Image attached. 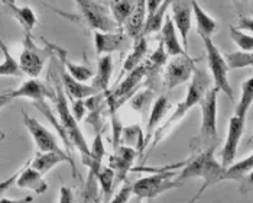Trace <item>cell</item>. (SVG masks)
Returning a JSON list of instances; mask_svg holds the SVG:
<instances>
[{
  "mask_svg": "<svg viewBox=\"0 0 253 203\" xmlns=\"http://www.w3.org/2000/svg\"><path fill=\"white\" fill-rule=\"evenodd\" d=\"M190 80L191 81H190L185 99L182 102H179L176 104V109L174 110V113L164 122L162 125H159L156 128V131L154 132L152 147L156 145V144H159L164 138H167V135H169V132L175 128L176 123L181 121L194 107L195 104L200 103L203 95L206 93V90L210 89V77L206 73V70H203V68L194 67V71H193V76H191Z\"/></svg>",
  "mask_w": 253,
  "mask_h": 203,
  "instance_id": "cell-1",
  "label": "cell"
},
{
  "mask_svg": "<svg viewBox=\"0 0 253 203\" xmlns=\"http://www.w3.org/2000/svg\"><path fill=\"white\" fill-rule=\"evenodd\" d=\"M52 79L55 81V92L52 93V102L54 104L57 106V113H58V121L65 137L68 142L71 144V147L77 148L81 154V160L83 164H85V161L88 160V155H90V147L85 141L80 126H78V122L74 119L73 113H71V109L68 106V98L65 96L64 93V89L61 86V81L55 76V73H52Z\"/></svg>",
  "mask_w": 253,
  "mask_h": 203,
  "instance_id": "cell-2",
  "label": "cell"
},
{
  "mask_svg": "<svg viewBox=\"0 0 253 203\" xmlns=\"http://www.w3.org/2000/svg\"><path fill=\"white\" fill-rule=\"evenodd\" d=\"M9 96L12 98V101H13V99H19V98H25V99H29V101L34 102L35 107H37L39 112L48 119V122L55 128V131L59 134V137H61V140L64 142V145L67 147V152L70 154V150H71L73 147H71V144L67 140V137H65V134H64L61 125H59L58 118L55 116V113L52 112L49 103L46 101L48 98L52 96V93L49 92V89H48L42 81H39L38 79H29V80L23 81L16 90H13V92L9 93ZM70 155H71V154H70Z\"/></svg>",
  "mask_w": 253,
  "mask_h": 203,
  "instance_id": "cell-3",
  "label": "cell"
},
{
  "mask_svg": "<svg viewBox=\"0 0 253 203\" xmlns=\"http://www.w3.org/2000/svg\"><path fill=\"white\" fill-rule=\"evenodd\" d=\"M214 151L215 147H209L197 152L194 157L187 161L185 167L179 173H176V182L182 183L190 179H203L206 187L217 183L218 176L223 171V167L215 160Z\"/></svg>",
  "mask_w": 253,
  "mask_h": 203,
  "instance_id": "cell-4",
  "label": "cell"
},
{
  "mask_svg": "<svg viewBox=\"0 0 253 203\" xmlns=\"http://www.w3.org/2000/svg\"><path fill=\"white\" fill-rule=\"evenodd\" d=\"M218 90L215 87L207 89L200 101L201 107V126L198 145L204 150L217 145V98Z\"/></svg>",
  "mask_w": 253,
  "mask_h": 203,
  "instance_id": "cell-5",
  "label": "cell"
},
{
  "mask_svg": "<svg viewBox=\"0 0 253 203\" xmlns=\"http://www.w3.org/2000/svg\"><path fill=\"white\" fill-rule=\"evenodd\" d=\"M45 47L41 48L35 44V41L32 38V32H25V38H23V50L20 52L19 68L20 71L26 76H29L31 79H37L39 74L43 70V65L48 60V57H52V51L49 47V42L43 40Z\"/></svg>",
  "mask_w": 253,
  "mask_h": 203,
  "instance_id": "cell-6",
  "label": "cell"
},
{
  "mask_svg": "<svg viewBox=\"0 0 253 203\" xmlns=\"http://www.w3.org/2000/svg\"><path fill=\"white\" fill-rule=\"evenodd\" d=\"M175 171H161L152 176L139 179L132 184V193L139 199H152L174 187H179L181 183L175 180Z\"/></svg>",
  "mask_w": 253,
  "mask_h": 203,
  "instance_id": "cell-7",
  "label": "cell"
},
{
  "mask_svg": "<svg viewBox=\"0 0 253 203\" xmlns=\"http://www.w3.org/2000/svg\"><path fill=\"white\" fill-rule=\"evenodd\" d=\"M81 16L90 28L100 32H113L119 26L112 18L106 4L98 0H76Z\"/></svg>",
  "mask_w": 253,
  "mask_h": 203,
  "instance_id": "cell-8",
  "label": "cell"
},
{
  "mask_svg": "<svg viewBox=\"0 0 253 203\" xmlns=\"http://www.w3.org/2000/svg\"><path fill=\"white\" fill-rule=\"evenodd\" d=\"M204 47H206V52H207V62H209V68L211 71L213 80H214V87L221 92L226 93L227 98L230 101H233V89L230 86L229 81V68L227 64L224 61L223 54L218 51V48L214 45V42L211 38H204Z\"/></svg>",
  "mask_w": 253,
  "mask_h": 203,
  "instance_id": "cell-9",
  "label": "cell"
},
{
  "mask_svg": "<svg viewBox=\"0 0 253 203\" xmlns=\"http://www.w3.org/2000/svg\"><path fill=\"white\" fill-rule=\"evenodd\" d=\"M148 73H149V64L142 61L137 67H135L132 71L127 73L125 80L122 81L119 86H116L115 90H112V92L107 90L104 93V96L113 102L117 107H120L123 103H126L139 90L140 83Z\"/></svg>",
  "mask_w": 253,
  "mask_h": 203,
  "instance_id": "cell-10",
  "label": "cell"
},
{
  "mask_svg": "<svg viewBox=\"0 0 253 203\" xmlns=\"http://www.w3.org/2000/svg\"><path fill=\"white\" fill-rule=\"evenodd\" d=\"M22 115H23V123H25L26 129L29 131L32 140L35 142L38 152H46V151L62 152L58 141H57V137L46 126H43L37 118L28 115L26 112H22Z\"/></svg>",
  "mask_w": 253,
  "mask_h": 203,
  "instance_id": "cell-11",
  "label": "cell"
},
{
  "mask_svg": "<svg viewBox=\"0 0 253 203\" xmlns=\"http://www.w3.org/2000/svg\"><path fill=\"white\" fill-rule=\"evenodd\" d=\"M195 62L197 60L191 58L190 55H181V57H174L167 67L165 71V84L168 90H172L178 86L187 83L191 79L193 71H194Z\"/></svg>",
  "mask_w": 253,
  "mask_h": 203,
  "instance_id": "cell-12",
  "label": "cell"
},
{
  "mask_svg": "<svg viewBox=\"0 0 253 203\" xmlns=\"http://www.w3.org/2000/svg\"><path fill=\"white\" fill-rule=\"evenodd\" d=\"M245 122H246V118H240L236 115H233L229 121L226 142H224L223 150H221V162L220 164L223 168L230 165L236 158L239 144H240V140L245 134Z\"/></svg>",
  "mask_w": 253,
  "mask_h": 203,
  "instance_id": "cell-13",
  "label": "cell"
},
{
  "mask_svg": "<svg viewBox=\"0 0 253 203\" xmlns=\"http://www.w3.org/2000/svg\"><path fill=\"white\" fill-rule=\"evenodd\" d=\"M136 155L137 151L132 147L117 145L115 148V152L109 160V167L115 171V186H119L126 180Z\"/></svg>",
  "mask_w": 253,
  "mask_h": 203,
  "instance_id": "cell-14",
  "label": "cell"
},
{
  "mask_svg": "<svg viewBox=\"0 0 253 203\" xmlns=\"http://www.w3.org/2000/svg\"><path fill=\"white\" fill-rule=\"evenodd\" d=\"M171 7H172V22L176 28L184 47L188 45V34L191 29L193 23V9L191 3L187 0H171Z\"/></svg>",
  "mask_w": 253,
  "mask_h": 203,
  "instance_id": "cell-15",
  "label": "cell"
},
{
  "mask_svg": "<svg viewBox=\"0 0 253 203\" xmlns=\"http://www.w3.org/2000/svg\"><path fill=\"white\" fill-rule=\"evenodd\" d=\"M129 37L125 34L123 28H119L113 32H100L94 31V48L98 57L104 54H112L123 48L127 44Z\"/></svg>",
  "mask_w": 253,
  "mask_h": 203,
  "instance_id": "cell-16",
  "label": "cell"
},
{
  "mask_svg": "<svg viewBox=\"0 0 253 203\" xmlns=\"http://www.w3.org/2000/svg\"><path fill=\"white\" fill-rule=\"evenodd\" d=\"M61 162H70L74 171V177H77V168L74 165V160L73 157L62 151V152H57V151H46V152H38L35 155V158L32 161H29V165L32 168H35L37 171H39L42 176H45L48 171H51L55 165H58Z\"/></svg>",
  "mask_w": 253,
  "mask_h": 203,
  "instance_id": "cell-17",
  "label": "cell"
},
{
  "mask_svg": "<svg viewBox=\"0 0 253 203\" xmlns=\"http://www.w3.org/2000/svg\"><path fill=\"white\" fill-rule=\"evenodd\" d=\"M49 47H51V51H52V57H57L59 60V65L71 76L74 77L76 80L81 81V83H85V81L91 80L93 76H94V71L85 65H81V64H76V62H71L68 60V52L67 50H64L62 47L55 45V44H51L49 42Z\"/></svg>",
  "mask_w": 253,
  "mask_h": 203,
  "instance_id": "cell-18",
  "label": "cell"
},
{
  "mask_svg": "<svg viewBox=\"0 0 253 203\" xmlns=\"http://www.w3.org/2000/svg\"><path fill=\"white\" fill-rule=\"evenodd\" d=\"M161 45L164 47L165 52L168 57H181V55H188L184 47L178 40L174 22L169 16L165 18V23H162L161 28Z\"/></svg>",
  "mask_w": 253,
  "mask_h": 203,
  "instance_id": "cell-19",
  "label": "cell"
},
{
  "mask_svg": "<svg viewBox=\"0 0 253 203\" xmlns=\"http://www.w3.org/2000/svg\"><path fill=\"white\" fill-rule=\"evenodd\" d=\"M61 86L64 89V93L67 98H70L71 101H77V99H87L93 95L98 93L97 90L87 83H81L76 80L74 77H71L62 67H61Z\"/></svg>",
  "mask_w": 253,
  "mask_h": 203,
  "instance_id": "cell-20",
  "label": "cell"
},
{
  "mask_svg": "<svg viewBox=\"0 0 253 203\" xmlns=\"http://www.w3.org/2000/svg\"><path fill=\"white\" fill-rule=\"evenodd\" d=\"M15 184L19 189H29L37 195H43L48 190V183L45 182L43 176L35 168H32L29 164L18 173Z\"/></svg>",
  "mask_w": 253,
  "mask_h": 203,
  "instance_id": "cell-21",
  "label": "cell"
},
{
  "mask_svg": "<svg viewBox=\"0 0 253 203\" xmlns=\"http://www.w3.org/2000/svg\"><path fill=\"white\" fill-rule=\"evenodd\" d=\"M104 154H106V150H104V144L101 140V132L96 134V138L93 141V145L90 148V155H88V160L85 161V167L88 168L90 171V177H88V187L91 189L93 186H96L97 183V176L98 171L101 170V162L104 158Z\"/></svg>",
  "mask_w": 253,
  "mask_h": 203,
  "instance_id": "cell-22",
  "label": "cell"
},
{
  "mask_svg": "<svg viewBox=\"0 0 253 203\" xmlns=\"http://www.w3.org/2000/svg\"><path fill=\"white\" fill-rule=\"evenodd\" d=\"M253 168V155L249 154L246 158L237 162H232L226 168H223L221 174L218 176L217 182H226V180H234V182L245 183L246 179H251Z\"/></svg>",
  "mask_w": 253,
  "mask_h": 203,
  "instance_id": "cell-23",
  "label": "cell"
},
{
  "mask_svg": "<svg viewBox=\"0 0 253 203\" xmlns=\"http://www.w3.org/2000/svg\"><path fill=\"white\" fill-rule=\"evenodd\" d=\"M171 109V103L168 96L162 95L159 96L152 106V110H151V115H149V121H148V126H146V135H145V148L151 144L152 140V135L156 131V128L161 125V122L164 121V118L168 115Z\"/></svg>",
  "mask_w": 253,
  "mask_h": 203,
  "instance_id": "cell-24",
  "label": "cell"
},
{
  "mask_svg": "<svg viewBox=\"0 0 253 203\" xmlns=\"http://www.w3.org/2000/svg\"><path fill=\"white\" fill-rule=\"evenodd\" d=\"M145 19H146V0H136L130 16L122 26L125 34L132 40L139 38L145 25Z\"/></svg>",
  "mask_w": 253,
  "mask_h": 203,
  "instance_id": "cell-25",
  "label": "cell"
},
{
  "mask_svg": "<svg viewBox=\"0 0 253 203\" xmlns=\"http://www.w3.org/2000/svg\"><path fill=\"white\" fill-rule=\"evenodd\" d=\"M112 74H113V58H112V54L100 55L97 61V71H96V74L91 79L93 80L91 86L97 90L98 93L107 92Z\"/></svg>",
  "mask_w": 253,
  "mask_h": 203,
  "instance_id": "cell-26",
  "label": "cell"
},
{
  "mask_svg": "<svg viewBox=\"0 0 253 203\" xmlns=\"http://www.w3.org/2000/svg\"><path fill=\"white\" fill-rule=\"evenodd\" d=\"M191 9H193V15L197 23V32L201 37V40L211 38L217 31V22L204 12V9L198 4L197 0L191 1Z\"/></svg>",
  "mask_w": 253,
  "mask_h": 203,
  "instance_id": "cell-27",
  "label": "cell"
},
{
  "mask_svg": "<svg viewBox=\"0 0 253 203\" xmlns=\"http://www.w3.org/2000/svg\"><path fill=\"white\" fill-rule=\"evenodd\" d=\"M3 6L7 9V12L18 20L20 23V26L23 28V32H32V29L37 26L38 19H37V15L35 12L28 7V6H16V3H7V1H3Z\"/></svg>",
  "mask_w": 253,
  "mask_h": 203,
  "instance_id": "cell-28",
  "label": "cell"
},
{
  "mask_svg": "<svg viewBox=\"0 0 253 203\" xmlns=\"http://www.w3.org/2000/svg\"><path fill=\"white\" fill-rule=\"evenodd\" d=\"M169 6H171V0H164V1L161 3V6L156 9L154 13H151V15L146 16L140 37H146V35L156 34V32L161 31L162 23H164V18L167 16V12H168Z\"/></svg>",
  "mask_w": 253,
  "mask_h": 203,
  "instance_id": "cell-29",
  "label": "cell"
},
{
  "mask_svg": "<svg viewBox=\"0 0 253 203\" xmlns=\"http://www.w3.org/2000/svg\"><path fill=\"white\" fill-rule=\"evenodd\" d=\"M119 145H126L135 148L137 152H142L145 150V137L142 134V129L139 125L123 126L120 132V142Z\"/></svg>",
  "mask_w": 253,
  "mask_h": 203,
  "instance_id": "cell-30",
  "label": "cell"
},
{
  "mask_svg": "<svg viewBox=\"0 0 253 203\" xmlns=\"http://www.w3.org/2000/svg\"><path fill=\"white\" fill-rule=\"evenodd\" d=\"M148 52V42H146V37H139L135 40V45L132 52L126 57L125 64H123V74H127L129 71H132L135 67H137Z\"/></svg>",
  "mask_w": 253,
  "mask_h": 203,
  "instance_id": "cell-31",
  "label": "cell"
},
{
  "mask_svg": "<svg viewBox=\"0 0 253 203\" xmlns=\"http://www.w3.org/2000/svg\"><path fill=\"white\" fill-rule=\"evenodd\" d=\"M136 0H112L110 1V15L115 19L116 25L122 28L125 22L130 16Z\"/></svg>",
  "mask_w": 253,
  "mask_h": 203,
  "instance_id": "cell-32",
  "label": "cell"
},
{
  "mask_svg": "<svg viewBox=\"0 0 253 203\" xmlns=\"http://www.w3.org/2000/svg\"><path fill=\"white\" fill-rule=\"evenodd\" d=\"M0 51L3 54V61L0 62V76L6 77H20L23 73L20 71L18 61L13 58V55L9 52V48L6 44L0 40Z\"/></svg>",
  "mask_w": 253,
  "mask_h": 203,
  "instance_id": "cell-33",
  "label": "cell"
},
{
  "mask_svg": "<svg viewBox=\"0 0 253 203\" xmlns=\"http://www.w3.org/2000/svg\"><path fill=\"white\" fill-rule=\"evenodd\" d=\"M253 103V79H248V80L243 81L242 84V93H240V101L236 104L234 107V113L236 116H240V118H246L251 106Z\"/></svg>",
  "mask_w": 253,
  "mask_h": 203,
  "instance_id": "cell-34",
  "label": "cell"
},
{
  "mask_svg": "<svg viewBox=\"0 0 253 203\" xmlns=\"http://www.w3.org/2000/svg\"><path fill=\"white\" fill-rule=\"evenodd\" d=\"M223 57H224L229 70L252 67L253 64V54L248 52V51H236V52H230V54H224Z\"/></svg>",
  "mask_w": 253,
  "mask_h": 203,
  "instance_id": "cell-35",
  "label": "cell"
},
{
  "mask_svg": "<svg viewBox=\"0 0 253 203\" xmlns=\"http://www.w3.org/2000/svg\"><path fill=\"white\" fill-rule=\"evenodd\" d=\"M97 183L101 186L104 203H109L115 187V171L110 167H101V170L98 171Z\"/></svg>",
  "mask_w": 253,
  "mask_h": 203,
  "instance_id": "cell-36",
  "label": "cell"
},
{
  "mask_svg": "<svg viewBox=\"0 0 253 203\" xmlns=\"http://www.w3.org/2000/svg\"><path fill=\"white\" fill-rule=\"evenodd\" d=\"M230 35H232V40L236 42V45L240 48V51L252 52L253 51L252 34L245 32V31H240V29H237L236 26H230Z\"/></svg>",
  "mask_w": 253,
  "mask_h": 203,
  "instance_id": "cell-37",
  "label": "cell"
},
{
  "mask_svg": "<svg viewBox=\"0 0 253 203\" xmlns=\"http://www.w3.org/2000/svg\"><path fill=\"white\" fill-rule=\"evenodd\" d=\"M168 60V55H167V52H165V50H164V47L159 44V47L155 50V52L149 57V61H148V64H149V71L151 70H159L165 62Z\"/></svg>",
  "mask_w": 253,
  "mask_h": 203,
  "instance_id": "cell-38",
  "label": "cell"
},
{
  "mask_svg": "<svg viewBox=\"0 0 253 203\" xmlns=\"http://www.w3.org/2000/svg\"><path fill=\"white\" fill-rule=\"evenodd\" d=\"M132 196V184H125L119 189V192L109 201V203H127Z\"/></svg>",
  "mask_w": 253,
  "mask_h": 203,
  "instance_id": "cell-39",
  "label": "cell"
},
{
  "mask_svg": "<svg viewBox=\"0 0 253 203\" xmlns=\"http://www.w3.org/2000/svg\"><path fill=\"white\" fill-rule=\"evenodd\" d=\"M149 93H151L149 90H142V92L137 90L136 93L130 98V104H132V107L140 112V110L145 107V104L149 102Z\"/></svg>",
  "mask_w": 253,
  "mask_h": 203,
  "instance_id": "cell-40",
  "label": "cell"
},
{
  "mask_svg": "<svg viewBox=\"0 0 253 203\" xmlns=\"http://www.w3.org/2000/svg\"><path fill=\"white\" fill-rule=\"evenodd\" d=\"M87 106L84 103V99H77V101H73V106H71V113L74 116V119L80 122L85 115H87Z\"/></svg>",
  "mask_w": 253,
  "mask_h": 203,
  "instance_id": "cell-41",
  "label": "cell"
},
{
  "mask_svg": "<svg viewBox=\"0 0 253 203\" xmlns=\"http://www.w3.org/2000/svg\"><path fill=\"white\" fill-rule=\"evenodd\" d=\"M58 203H74V192L68 186H61L59 187Z\"/></svg>",
  "mask_w": 253,
  "mask_h": 203,
  "instance_id": "cell-42",
  "label": "cell"
},
{
  "mask_svg": "<svg viewBox=\"0 0 253 203\" xmlns=\"http://www.w3.org/2000/svg\"><path fill=\"white\" fill-rule=\"evenodd\" d=\"M19 173V171H18ZM18 173H15L13 176H10L9 179H6V180H3V182H0V195L1 193H4L7 189H10L13 184H15V182H16V177H18Z\"/></svg>",
  "mask_w": 253,
  "mask_h": 203,
  "instance_id": "cell-43",
  "label": "cell"
},
{
  "mask_svg": "<svg viewBox=\"0 0 253 203\" xmlns=\"http://www.w3.org/2000/svg\"><path fill=\"white\" fill-rule=\"evenodd\" d=\"M236 28H237V29H240V31H245V32L252 34V28H253L252 18H243V19L240 20V25H239V26H236Z\"/></svg>",
  "mask_w": 253,
  "mask_h": 203,
  "instance_id": "cell-44",
  "label": "cell"
},
{
  "mask_svg": "<svg viewBox=\"0 0 253 203\" xmlns=\"http://www.w3.org/2000/svg\"><path fill=\"white\" fill-rule=\"evenodd\" d=\"M164 0H146V16L154 13Z\"/></svg>",
  "mask_w": 253,
  "mask_h": 203,
  "instance_id": "cell-45",
  "label": "cell"
},
{
  "mask_svg": "<svg viewBox=\"0 0 253 203\" xmlns=\"http://www.w3.org/2000/svg\"><path fill=\"white\" fill-rule=\"evenodd\" d=\"M34 202V198L32 196H25V198H20V199H7V198H1L0 203H32Z\"/></svg>",
  "mask_w": 253,
  "mask_h": 203,
  "instance_id": "cell-46",
  "label": "cell"
},
{
  "mask_svg": "<svg viewBox=\"0 0 253 203\" xmlns=\"http://www.w3.org/2000/svg\"><path fill=\"white\" fill-rule=\"evenodd\" d=\"M12 101V98L9 96V93H3V95H0V109L1 107H4L6 104H9Z\"/></svg>",
  "mask_w": 253,
  "mask_h": 203,
  "instance_id": "cell-47",
  "label": "cell"
},
{
  "mask_svg": "<svg viewBox=\"0 0 253 203\" xmlns=\"http://www.w3.org/2000/svg\"><path fill=\"white\" fill-rule=\"evenodd\" d=\"M206 189H207V187H206V186H204V184H203V187H201V190H200V192H198V193H197V195H195L194 198H193V199H191V202H190V203H194L195 201H197V199H198V198H200V196H201V193H203V192H204V190H206Z\"/></svg>",
  "mask_w": 253,
  "mask_h": 203,
  "instance_id": "cell-48",
  "label": "cell"
},
{
  "mask_svg": "<svg viewBox=\"0 0 253 203\" xmlns=\"http://www.w3.org/2000/svg\"><path fill=\"white\" fill-rule=\"evenodd\" d=\"M127 203H142V199H139V198L135 196V198H130V201Z\"/></svg>",
  "mask_w": 253,
  "mask_h": 203,
  "instance_id": "cell-49",
  "label": "cell"
},
{
  "mask_svg": "<svg viewBox=\"0 0 253 203\" xmlns=\"http://www.w3.org/2000/svg\"><path fill=\"white\" fill-rule=\"evenodd\" d=\"M3 138H4V132H3V131L0 129V141H1Z\"/></svg>",
  "mask_w": 253,
  "mask_h": 203,
  "instance_id": "cell-50",
  "label": "cell"
},
{
  "mask_svg": "<svg viewBox=\"0 0 253 203\" xmlns=\"http://www.w3.org/2000/svg\"><path fill=\"white\" fill-rule=\"evenodd\" d=\"M3 1H7V3H16V0H3Z\"/></svg>",
  "mask_w": 253,
  "mask_h": 203,
  "instance_id": "cell-51",
  "label": "cell"
},
{
  "mask_svg": "<svg viewBox=\"0 0 253 203\" xmlns=\"http://www.w3.org/2000/svg\"><path fill=\"white\" fill-rule=\"evenodd\" d=\"M243 1H245V3H248V0H243Z\"/></svg>",
  "mask_w": 253,
  "mask_h": 203,
  "instance_id": "cell-52",
  "label": "cell"
}]
</instances>
